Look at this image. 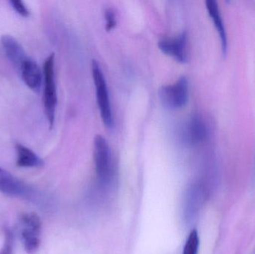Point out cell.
Masks as SVG:
<instances>
[{
  "mask_svg": "<svg viewBox=\"0 0 255 254\" xmlns=\"http://www.w3.org/2000/svg\"><path fill=\"white\" fill-rule=\"evenodd\" d=\"M21 76L27 86L34 92L40 90L42 83V73L38 64L32 59L27 58L20 68Z\"/></svg>",
  "mask_w": 255,
  "mask_h": 254,
  "instance_id": "cell-11",
  "label": "cell"
},
{
  "mask_svg": "<svg viewBox=\"0 0 255 254\" xmlns=\"http://www.w3.org/2000/svg\"><path fill=\"white\" fill-rule=\"evenodd\" d=\"M16 166L22 168H39L44 165L43 160L25 146L16 143Z\"/></svg>",
  "mask_w": 255,
  "mask_h": 254,
  "instance_id": "cell-12",
  "label": "cell"
},
{
  "mask_svg": "<svg viewBox=\"0 0 255 254\" xmlns=\"http://www.w3.org/2000/svg\"><path fill=\"white\" fill-rule=\"evenodd\" d=\"M203 197V192L200 186H193L190 190V195L188 200H190L187 207L190 210V214H194L197 211L199 207H200L201 201Z\"/></svg>",
  "mask_w": 255,
  "mask_h": 254,
  "instance_id": "cell-13",
  "label": "cell"
},
{
  "mask_svg": "<svg viewBox=\"0 0 255 254\" xmlns=\"http://www.w3.org/2000/svg\"><path fill=\"white\" fill-rule=\"evenodd\" d=\"M1 43L9 61L19 70L24 61L28 58L23 47L14 37L8 34L2 35Z\"/></svg>",
  "mask_w": 255,
  "mask_h": 254,
  "instance_id": "cell-10",
  "label": "cell"
},
{
  "mask_svg": "<svg viewBox=\"0 0 255 254\" xmlns=\"http://www.w3.org/2000/svg\"><path fill=\"white\" fill-rule=\"evenodd\" d=\"M91 69H92L93 79H94V86H95L97 104L100 110V116L105 125L107 128H112L114 126L113 113H112L107 83H106L103 70L98 61L95 60L92 61Z\"/></svg>",
  "mask_w": 255,
  "mask_h": 254,
  "instance_id": "cell-1",
  "label": "cell"
},
{
  "mask_svg": "<svg viewBox=\"0 0 255 254\" xmlns=\"http://www.w3.org/2000/svg\"><path fill=\"white\" fill-rule=\"evenodd\" d=\"M0 192L13 198L32 201L35 195L32 188L0 167Z\"/></svg>",
  "mask_w": 255,
  "mask_h": 254,
  "instance_id": "cell-6",
  "label": "cell"
},
{
  "mask_svg": "<svg viewBox=\"0 0 255 254\" xmlns=\"http://www.w3.org/2000/svg\"><path fill=\"white\" fill-rule=\"evenodd\" d=\"M157 46L163 53L172 57L181 64H184L188 60L186 32L181 33L175 37H163L159 40Z\"/></svg>",
  "mask_w": 255,
  "mask_h": 254,
  "instance_id": "cell-7",
  "label": "cell"
},
{
  "mask_svg": "<svg viewBox=\"0 0 255 254\" xmlns=\"http://www.w3.org/2000/svg\"><path fill=\"white\" fill-rule=\"evenodd\" d=\"M205 5H206L208 14L218 33L223 55H226L229 49V39H228L227 31H226V25H225L218 2L215 0H207L205 1Z\"/></svg>",
  "mask_w": 255,
  "mask_h": 254,
  "instance_id": "cell-9",
  "label": "cell"
},
{
  "mask_svg": "<svg viewBox=\"0 0 255 254\" xmlns=\"http://www.w3.org/2000/svg\"><path fill=\"white\" fill-rule=\"evenodd\" d=\"M210 135V127L203 117L199 115L191 116L185 124L183 137L187 143L197 145L203 143Z\"/></svg>",
  "mask_w": 255,
  "mask_h": 254,
  "instance_id": "cell-8",
  "label": "cell"
},
{
  "mask_svg": "<svg viewBox=\"0 0 255 254\" xmlns=\"http://www.w3.org/2000/svg\"><path fill=\"white\" fill-rule=\"evenodd\" d=\"M94 158L99 179L102 183L108 184L113 177V159L109 143L103 136H96L94 139Z\"/></svg>",
  "mask_w": 255,
  "mask_h": 254,
  "instance_id": "cell-3",
  "label": "cell"
},
{
  "mask_svg": "<svg viewBox=\"0 0 255 254\" xmlns=\"http://www.w3.org/2000/svg\"><path fill=\"white\" fill-rule=\"evenodd\" d=\"M20 237L24 249L28 254H34L40 245L41 221L35 213H24L20 218Z\"/></svg>",
  "mask_w": 255,
  "mask_h": 254,
  "instance_id": "cell-5",
  "label": "cell"
},
{
  "mask_svg": "<svg viewBox=\"0 0 255 254\" xmlns=\"http://www.w3.org/2000/svg\"><path fill=\"white\" fill-rule=\"evenodd\" d=\"M105 18H106V29L108 31H112L116 26L117 20L115 10L111 7H108L105 10Z\"/></svg>",
  "mask_w": 255,
  "mask_h": 254,
  "instance_id": "cell-16",
  "label": "cell"
},
{
  "mask_svg": "<svg viewBox=\"0 0 255 254\" xmlns=\"http://www.w3.org/2000/svg\"><path fill=\"white\" fill-rule=\"evenodd\" d=\"M55 54L52 53L43 64V105L45 113L49 122V127L52 128L55 122V110H56L57 97L56 85L55 80Z\"/></svg>",
  "mask_w": 255,
  "mask_h": 254,
  "instance_id": "cell-2",
  "label": "cell"
},
{
  "mask_svg": "<svg viewBox=\"0 0 255 254\" xmlns=\"http://www.w3.org/2000/svg\"><path fill=\"white\" fill-rule=\"evenodd\" d=\"M199 249V238L197 231H191L186 242L183 254H198Z\"/></svg>",
  "mask_w": 255,
  "mask_h": 254,
  "instance_id": "cell-14",
  "label": "cell"
},
{
  "mask_svg": "<svg viewBox=\"0 0 255 254\" xmlns=\"http://www.w3.org/2000/svg\"><path fill=\"white\" fill-rule=\"evenodd\" d=\"M159 98L162 104L170 110L184 108L189 101V83L187 78H179L173 85L161 86Z\"/></svg>",
  "mask_w": 255,
  "mask_h": 254,
  "instance_id": "cell-4",
  "label": "cell"
},
{
  "mask_svg": "<svg viewBox=\"0 0 255 254\" xmlns=\"http://www.w3.org/2000/svg\"><path fill=\"white\" fill-rule=\"evenodd\" d=\"M10 4H11L13 8L21 15L22 16H29V10H28V7L25 5V3L22 1H18V0H12L10 1Z\"/></svg>",
  "mask_w": 255,
  "mask_h": 254,
  "instance_id": "cell-17",
  "label": "cell"
},
{
  "mask_svg": "<svg viewBox=\"0 0 255 254\" xmlns=\"http://www.w3.org/2000/svg\"><path fill=\"white\" fill-rule=\"evenodd\" d=\"M13 236L8 228L4 230V243L0 250V254H13Z\"/></svg>",
  "mask_w": 255,
  "mask_h": 254,
  "instance_id": "cell-15",
  "label": "cell"
}]
</instances>
